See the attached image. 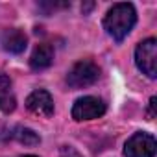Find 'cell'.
Listing matches in <instances>:
<instances>
[{
  "instance_id": "9",
  "label": "cell",
  "mask_w": 157,
  "mask_h": 157,
  "mask_svg": "<svg viewBox=\"0 0 157 157\" xmlns=\"http://www.w3.org/2000/svg\"><path fill=\"white\" fill-rule=\"evenodd\" d=\"M15 96L11 93V80L6 74H0V111L11 113L15 109Z\"/></svg>"
},
{
  "instance_id": "6",
  "label": "cell",
  "mask_w": 157,
  "mask_h": 157,
  "mask_svg": "<svg viewBox=\"0 0 157 157\" xmlns=\"http://www.w3.org/2000/svg\"><path fill=\"white\" fill-rule=\"evenodd\" d=\"M26 107L30 113L39 117H52L54 115V100L48 91L37 89L26 98Z\"/></svg>"
},
{
  "instance_id": "5",
  "label": "cell",
  "mask_w": 157,
  "mask_h": 157,
  "mask_svg": "<svg viewBox=\"0 0 157 157\" xmlns=\"http://www.w3.org/2000/svg\"><path fill=\"white\" fill-rule=\"evenodd\" d=\"M155 148H157L155 137L150 133L139 131L128 139V142L124 146V153H126V157H153Z\"/></svg>"
},
{
  "instance_id": "2",
  "label": "cell",
  "mask_w": 157,
  "mask_h": 157,
  "mask_svg": "<svg viewBox=\"0 0 157 157\" xmlns=\"http://www.w3.org/2000/svg\"><path fill=\"white\" fill-rule=\"evenodd\" d=\"M100 78V68L98 65H94L89 59H82L76 65H72V68L67 74V83L72 89H83L93 85Z\"/></svg>"
},
{
  "instance_id": "7",
  "label": "cell",
  "mask_w": 157,
  "mask_h": 157,
  "mask_svg": "<svg viewBox=\"0 0 157 157\" xmlns=\"http://www.w3.org/2000/svg\"><path fill=\"white\" fill-rule=\"evenodd\" d=\"M26 35L17 30V28H11V30H6L2 33V37H0V44H2V48L6 52H11V54H21L24 48H26Z\"/></svg>"
},
{
  "instance_id": "8",
  "label": "cell",
  "mask_w": 157,
  "mask_h": 157,
  "mask_svg": "<svg viewBox=\"0 0 157 157\" xmlns=\"http://www.w3.org/2000/svg\"><path fill=\"white\" fill-rule=\"evenodd\" d=\"M54 61V50L50 44H39L35 46V50L32 52V57H30V67L33 70H43V68H48Z\"/></svg>"
},
{
  "instance_id": "12",
  "label": "cell",
  "mask_w": 157,
  "mask_h": 157,
  "mask_svg": "<svg viewBox=\"0 0 157 157\" xmlns=\"http://www.w3.org/2000/svg\"><path fill=\"white\" fill-rule=\"evenodd\" d=\"M22 157H37V155H22Z\"/></svg>"
},
{
  "instance_id": "3",
  "label": "cell",
  "mask_w": 157,
  "mask_h": 157,
  "mask_svg": "<svg viewBox=\"0 0 157 157\" xmlns=\"http://www.w3.org/2000/svg\"><path fill=\"white\" fill-rule=\"evenodd\" d=\"M135 63H137L139 70H142V74H146L148 78L153 80L157 76V41L153 37L144 39L142 43L137 44Z\"/></svg>"
},
{
  "instance_id": "4",
  "label": "cell",
  "mask_w": 157,
  "mask_h": 157,
  "mask_svg": "<svg viewBox=\"0 0 157 157\" xmlns=\"http://www.w3.org/2000/svg\"><path fill=\"white\" fill-rule=\"evenodd\" d=\"M104 113H105V104H104V100H100L96 96H82L72 105V118L78 122L100 118Z\"/></svg>"
},
{
  "instance_id": "10",
  "label": "cell",
  "mask_w": 157,
  "mask_h": 157,
  "mask_svg": "<svg viewBox=\"0 0 157 157\" xmlns=\"http://www.w3.org/2000/svg\"><path fill=\"white\" fill-rule=\"evenodd\" d=\"M13 137L19 140V142H22V144H28V146H35V144H39V135L33 131V129H30V128H17L15 129V133H13Z\"/></svg>"
},
{
  "instance_id": "1",
  "label": "cell",
  "mask_w": 157,
  "mask_h": 157,
  "mask_svg": "<svg viewBox=\"0 0 157 157\" xmlns=\"http://www.w3.org/2000/svg\"><path fill=\"white\" fill-rule=\"evenodd\" d=\"M135 22H137V11H135L133 4L120 2V4H115L113 8H109V11L105 13L104 28L115 41L120 43L133 30Z\"/></svg>"
},
{
  "instance_id": "11",
  "label": "cell",
  "mask_w": 157,
  "mask_h": 157,
  "mask_svg": "<svg viewBox=\"0 0 157 157\" xmlns=\"http://www.w3.org/2000/svg\"><path fill=\"white\" fill-rule=\"evenodd\" d=\"M155 102H157V98L153 96V98L150 100V117H151V118L155 117Z\"/></svg>"
}]
</instances>
